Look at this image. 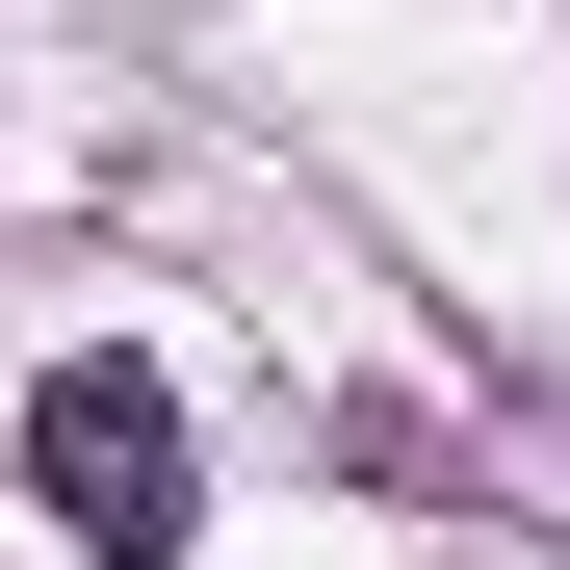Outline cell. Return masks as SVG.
<instances>
[{"label":"cell","instance_id":"obj_1","mask_svg":"<svg viewBox=\"0 0 570 570\" xmlns=\"http://www.w3.org/2000/svg\"><path fill=\"white\" fill-rule=\"evenodd\" d=\"M27 493H52L78 570H181V544H208V466H181V390H156V363H52V390H27Z\"/></svg>","mask_w":570,"mask_h":570}]
</instances>
